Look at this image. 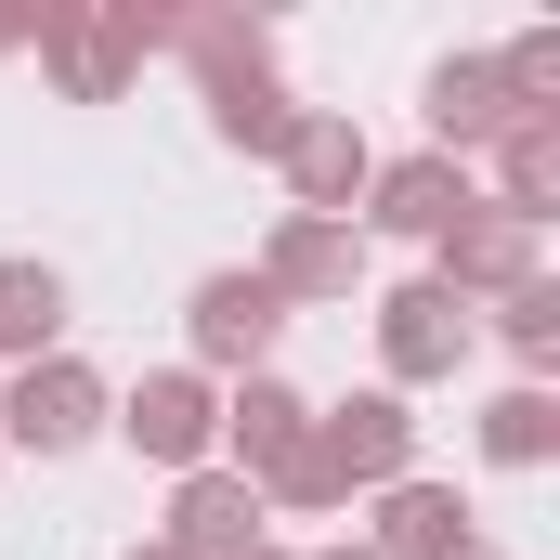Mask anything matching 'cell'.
I'll return each mask as SVG.
<instances>
[{
    "label": "cell",
    "instance_id": "ac0fdd59",
    "mask_svg": "<svg viewBox=\"0 0 560 560\" xmlns=\"http://www.w3.org/2000/svg\"><path fill=\"white\" fill-rule=\"evenodd\" d=\"M482 456H495V469H548L560 456V392L548 378H522V392L482 405Z\"/></svg>",
    "mask_w": 560,
    "mask_h": 560
},
{
    "label": "cell",
    "instance_id": "5b68a950",
    "mask_svg": "<svg viewBox=\"0 0 560 560\" xmlns=\"http://www.w3.org/2000/svg\"><path fill=\"white\" fill-rule=\"evenodd\" d=\"M183 339H196V378L222 365V378H275V339H287V300L261 275H196L183 300Z\"/></svg>",
    "mask_w": 560,
    "mask_h": 560
},
{
    "label": "cell",
    "instance_id": "ba28073f",
    "mask_svg": "<svg viewBox=\"0 0 560 560\" xmlns=\"http://www.w3.org/2000/svg\"><path fill=\"white\" fill-rule=\"evenodd\" d=\"M26 39H39V66H52V92L66 105H118L131 92V39H118V13H92V0H39L26 13Z\"/></svg>",
    "mask_w": 560,
    "mask_h": 560
},
{
    "label": "cell",
    "instance_id": "52a82bcc",
    "mask_svg": "<svg viewBox=\"0 0 560 560\" xmlns=\"http://www.w3.org/2000/svg\"><path fill=\"white\" fill-rule=\"evenodd\" d=\"M535 222H509V209H456L443 235H430V287L469 313V300H509V287H535Z\"/></svg>",
    "mask_w": 560,
    "mask_h": 560
},
{
    "label": "cell",
    "instance_id": "e0dca14e",
    "mask_svg": "<svg viewBox=\"0 0 560 560\" xmlns=\"http://www.w3.org/2000/svg\"><path fill=\"white\" fill-rule=\"evenodd\" d=\"M0 352H13V365L66 352V275H52V261H0Z\"/></svg>",
    "mask_w": 560,
    "mask_h": 560
},
{
    "label": "cell",
    "instance_id": "8992f818",
    "mask_svg": "<svg viewBox=\"0 0 560 560\" xmlns=\"http://www.w3.org/2000/svg\"><path fill=\"white\" fill-rule=\"evenodd\" d=\"M313 456H326V482L339 495H392V482H418V418H405V392H352V405H313Z\"/></svg>",
    "mask_w": 560,
    "mask_h": 560
},
{
    "label": "cell",
    "instance_id": "2e32d148",
    "mask_svg": "<svg viewBox=\"0 0 560 560\" xmlns=\"http://www.w3.org/2000/svg\"><path fill=\"white\" fill-rule=\"evenodd\" d=\"M365 548H378V560H443V548H469V509H456V482H392Z\"/></svg>",
    "mask_w": 560,
    "mask_h": 560
},
{
    "label": "cell",
    "instance_id": "d6986e66",
    "mask_svg": "<svg viewBox=\"0 0 560 560\" xmlns=\"http://www.w3.org/2000/svg\"><path fill=\"white\" fill-rule=\"evenodd\" d=\"M495 339H509L522 365H560V287H548V275L509 287V300H495Z\"/></svg>",
    "mask_w": 560,
    "mask_h": 560
},
{
    "label": "cell",
    "instance_id": "ffe728a7",
    "mask_svg": "<svg viewBox=\"0 0 560 560\" xmlns=\"http://www.w3.org/2000/svg\"><path fill=\"white\" fill-rule=\"evenodd\" d=\"M13 39H26V13H0V52H13Z\"/></svg>",
    "mask_w": 560,
    "mask_h": 560
},
{
    "label": "cell",
    "instance_id": "603a6c76",
    "mask_svg": "<svg viewBox=\"0 0 560 560\" xmlns=\"http://www.w3.org/2000/svg\"><path fill=\"white\" fill-rule=\"evenodd\" d=\"M313 560H378V548H313Z\"/></svg>",
    "mask_w": 560,
    "mask_h": 560
},
{
    "label": "cell",
    "instance_id": "3957f363",
    "mask_svg": "<svg viewBox=\"0 0 560 560\" xmlns=\"http://www.w3.org/2000/svg\"><path fill=\"white\" fill-rule=\"evenodd\" d=\"M105 378L79 365V352H39V365H13V392H0V456H79L92 430H105Z\"/></svg>",
    "mask_w": 560,
    "mask_h": 560
},
{
    "label": "cell",
    "instance_id": "30bf717a",
    "mask_svg": "<svg viewBox=\"0 0 560 560\" xmlns=\"http://www.w3.org/2000/svg\"><path fill=\"white\" fill-rule=\"evenodd\" d=\"M300 443H313V405H300L287 378H235V392H222V469H235L248 495L275 482Z\"/></svg>",
    "mask_w": 560,
    "mask_h": 560
},
{
    "label": "cell",
    "instance_id": "7402d4cb",
    "mask_svg": "<svg viewBox=\"0 0 560 560\" xmlns=\"http://www.w3.org/2000/svg\"><path fill=\"white\" fill-rule=\"evenodd\" d=\"M248 560H300V548H275V535H261V548H248Z\"/></svg>",
    "mask_w": 560,
    "mask_h": 560
},
{
    "label": "cell",
    "instance_id": "5bb4252c",
    "mask_svg": "<svg viewBox=\"0 0 560 560\" xmlns=\"http://www.w3.org/2000/svg\"><path fill=\"white\" fill-rule=\"evenodd\" d=\"M430 156H456V170H469V156H482V143L509 131V92H495V52H443V66H430Z\"/></svg>",
    "mask_w": 560,
    "mask_h": 560
},
{
    "label": "cell",
    "instance_id": "cb8c5ba5",
    "mask_svg": "<svg viewBox=\"0 0 560 560\" xmlns=\"http://www.w3.org/2000/svg\"><path fill=\"white\" fill-rule=\"evenodd\" d=\"M131 560H183V548H131Z\"/></svg>",
    "mask_w": 560,
    "mask_h": 560
},
{
    "label": "cell",
    "instance_id": "6da1fadb",
    "mask_svg": "<svg viewBox=\"0 0 560 560\" xmlns=\"http://www.w3.org/2000/svg\"><path fill=\"white\" fill-rule=\"evenodd\" d=\"M183 52H196V92H209V131L235 143V156H275L287 143V79H275V26H248V13H183Z\"/></svg>",
    "mask_w": 560,
    "mask_h": 560
},
{
    "label": "cell",
    "instance_id": "9c48e42d",
    "mask_svg": "<svg viewBox=\"0 0 560 560\" xmlns=\"http://www.w3.org/2000/svg\"><path fill=\"white\" fill-rule=\"evenodd\" d=\"M456 352H469V313H456L430 275L378 287V365H392V392H430V378H456Z\"/></svg>",
    "mask_w": 560,
    "mask_h": 560
},
{
    "label": "cell",
    "instance_id": "7a4b0ae2",
    "mask_svg": "<svg viewBox=\"0 0 560 560\" xmlns=\"http://www.w3.org/2000/svg\"><path fill=\"white\" fill-rule=\"evenodd\" d=\"M105 430H118L131 456H156V469H222V392H209L196 365H156V378H131V392L105 405Z\"/></svg>",
    "mask_w": 560,
    "mask_h": 560
},
{
    "label": "cell",
    "instance_id": "9a60e30c",
    "mask_svg": "<svg viewBox=\"0 0 560 560\" xmlns=\"http://www.w3.org/2000/svg\"><path fill=\"white\" fill-rule=\"evenodd\" d=\"M482 156H495V196H482V209H509V222L548 235V209H560V118H509Z\"/></svg>",
    "mask_w": 560,
    "mask_h": 560
},
{
    "label": "cell",
    "instance_id": "8fae6325",
    "mask_svg": "<svg viewBox=\"0 0 560 560\" xmlns=\"http://www.w3.org/2000/svg\"><path fill=\"white\" fill-rule=\"evenodd\" d=\"M248 275L275 287V300H352V287H365V235H352V222H300V209H287L275 248H261Z\"/></svg>",
    "mask_w": 560,
    "mask_h": 560
},
{
    "label": "cell",
    "instance_id": "44dd1931",
    "mask_svg": "<svg viewBox=\"0 0 560 560\" xmlns=\"http://www.w3.org/2000/svg\"><path fill=\"white\" fill-rule=\"evenodd\" d=\"M443 560H495V548H482V535H469V548H443Z\"/></svg>",
    "mask_w": 560,
    "mask_h": 560
},
{
    "label": "cell",
    "instance_id": "277c9868",
    "mask_svg": "<svg viewBox=\"0 0 560 560\" xmlns=\"http://www.w3.org/2000/svg\"><path fill=\"white\" fill-rule=\"evenodd\" d=\"M275 156H287L300 222H352V209H365V183H378V143H365V118H339V105H300Z\"/></svg>",
    "mask_w": 560,
    "mask_h": 560
},
{
    "label": "cell",
    "instance_id": "7c38bea8",
    "mask_svg": "<svg viewBox=\"0 0 560 560\" xmlns=\"http://www.w3.org/2000/svg\"><path fill=\"white\" fill-rule=\"evenodd\" d=\"M156 548H183V560H248V548H261V495H248L235 469H183Z\"/></svg>",
    "mask_w": 560,
    "mask_h": 560
},
{
    "label": "cell",
    "instance_id": "4fadbf2b",
    "mask_svg": "<svg viewBox=\"0 0 560 560\" xmlns=\"http://www.w3.org/2000/svg\"><path fill=\"white\" fill-rule=\"evenodd\" d=\"M456 209H482V196H469V170H456V156H378V183H365V222H378V235H443V222H456Z\"/></svg>",
    "mask_w": 560,
    "mask_h": 560
}]
</instances>
